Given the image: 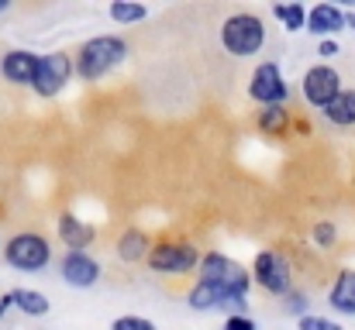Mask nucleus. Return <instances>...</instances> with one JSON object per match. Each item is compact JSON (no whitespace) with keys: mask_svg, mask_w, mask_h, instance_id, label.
<instances>
[{"mask_svg":"<svg viewBox=\"0 0 355 330\" xmlns=\"http://www.w3.org/2000/svg\"><path fill=\"white\" fill-rule=\"evenodd\" d=\"M328 120L335 124H355V90H338L331 104H324Z\"/></svg>","mask_w":355,"mask_h":330,"instance_id":"nucleus-12","label":"nucleus"},{"mask_svg":"<svg viewBox=\"0 0 355 330\" xmlns=\"http://www.w3.org/2000/svg\"><path fill=\"white\" fill-rule=\"evenodd\" d=\"M300 330H342L335 320H324V317H304Z\"/></svg>","mask_w":355,"mask_h":330,"instance_id":"nucleus-23","label":"nucleus"},{"mask_svg":"<svg viewBox=\"0 0 355 330\" xmlns=\"http://www.w3.org/2000/svg\"><path fill=\"white\" fill-rule=\"evenodd\" d=\"M262 45V24L252 14H238L225 24V48L235 55H252Z\"/></svg>","mask_w":355,"mask_h":330,"instance_id":"nucleus-3","label":"nucleus"},{"mask_svg":"<svg viewBox=\"0 0 355 330\" xmlns=\"http://www.w3.org/2000/svg\"><path fill=\"white\" fill-rule=\"evenodd\" d=\"M342 24H345V17H342L338 7L321 3V7L311 10V31H318V35H331V31H338Z\"/></svg>","mask_w":355,"mask_h":330,"instance_id":"nucleus-14","label":"nucleus"},{"mask_svg":"<svg viewBox=\"0 0 355 330\" xmlns=\"http://www.w3.org/2000/svg\"><path fill=\"white\" fill-rule=\"evenodd\" d=\"M3 76L10 83H31L35 80V55L31 52H10L3 59Z\"/></svg>","mask_w":355,"mask_h":330,"instance_id":"nucleus-11","label":"nucleus"},{"mask_svg":"<svg viewBox=\"0 0 355 330\" xmlns=\"http://www.w3.org/2000/svg\"><path fill=\"white\" fill-rule=\"evenodd\" d=\"M200 272H204L200 282H207V286L228 293L232 300H241L245 289H248V275L241 272V265L232 262V258H225V255H211V258H204V268H200Z\"/></svg>","mask_w":355,"mask_h":330,"instance_id":"nucleus-2","label":"nucleus"},{"mask_svg":"<svg viewBox=\"0 0 355 330\" xmlns=\"http://www.w3.org/2000/svg\"><path fill=\"white\" fill-rule=\"evenodd\" d=\"M62 275H66V282H73V286H94L97 275H101V268H97V262L87 258L83 251H73V255L62 262Z\"/></svg>","mask_w":355,"mask_h":330,"instance_id":"nucleus-10","label":"nucleus"},{"mask_svg":"<svg viewBox=\"0 0 355 330\" xmlns=\"http://www.w3.org/2000/svg\"><path fill=\"white\" fill-rule=\"evenodd\" d=\"M262 127H266V131H283V127H286V110L279 107V104L266 107L262 110Z\"/></svg>","mask_w":355,"mask_h":330,"instance_id":"nucleus-21","label":"nucleus"},{"mask_svg":"<svg viewBox=\"0 0 355 330\" xmlns=\"http://www.w3.org/2000/svg\"><path fill=\"white\" fill-rule=\"evenodd\" d=\"M290 310H304V296H290Z\"/></svg>","mask_w":355,"mask_h":330,"instance_id":"nucleus-27","label":"nucleus"},{"mask_svg":"<svg viewBox=\"0 0 355 330\" xmlns=\"http://www.w3.org/2000/svg\"><path fill=\"white\" fill-rule=\"evenodd\" d=\"M225 330H255V324H252L248 317H232V320L225 324Z\"/></svg>","mask_w":355,"mask_h":330,"instance_id":"nucleus-25","label":"nucleus"},{"mask_svg":"<svg viewBox=\"0 0 355 330\" xmlns=\"http://www.w3.org/2000/svg\"><path fill=\"white\" fill-rule=\"evenodd\" d=\"M349 28H352V31H355V14H352V17H349Z\"/></svg>","mask_w":355,"mask_h":330,"instance_id":"nucleus-28","label":"nucleus"},{"mask_svg":"<svg viewBox=\"0 0 355 330\" xmlns=\"http://www.w3.org/2000/svg\"><path fill=\"white\" fill-rule=\"evenodd\" d=\"M276 17H279L290 31H297V28L304 24V17H307V14H304V7H300V3H293V7H276Z\"/></svg>","mask_w":355,"mask_h":330,"instance_id":"nucleus-19","label":"nucleus"},{"mask_svg":"<svg viewBox=\"0 0 355 330\" xmlns=\"http://www.w3.org/2000/svg\"><path fill=\"white\" fill-rule=\"evenodd\" d=\"M190 303H193L197 310H214V306H228V303H238V306H241V300H232L228 293H221V289H214V286H207V282H200V286L190 293Z\"/></svg>","mask_w":355,"mask_h":330,"instance_id":"nucleus-13","label":"nucleus"},{"mask_svg":"<svg viewBox=\"0 0 355 330\" xmlns=\"http://www.w3.org/2000/svg\"><path fill=\"white\" fill-rule=\"evenodd\" d=\"M338 90H342V86H338V73L328 69V66H314V69L304 76V97H307L314 107L331 104Z\"/></svg>","mask_w":355,"mask_h":330,"instance_id":"nucleus-6","label":"nucleus"},{"mask_svg":"<svg viewBox=\"0 0 355 330\" xmlns=\"http://www.w3.org/2000/svg\"><path fill=\"white\" fill-rule=\"evenodd\" d=\"M152 268H162V272H187L190 265H197V251L190 244H159L152 255H148Z\"/></svg>","mask_w":355,"mask_h":330,"instance_id":"nucleus-9","label":"nucleus"},{"mask_svg":"<svg viewBox=\"0 0 355 330\" xmlns=\"http://www.w3.org/2000/svg\"><path fill=\"white\" fill-rule=\"evenodd\" d=\"M331 306L342 313H355V272H342L335 289H331Z\"/></svg>","mask_w":355,"mask_h":330,"instance_id":"nucleus-15","label":"nucleus"},{"mask_svg":"<svg viewBox=\"0 0 355 330\" xmlns=\"http://www.w3.org/2000/svg\"><path fill=\"white\" fill-rule=\"evenodd\" d=\"M145 248H148V241H145V234H138V230H128L124 237H121V244H118V251H121V258H141L145 255Z\"/></svg>","mask_w":355,"mask_h":330,"instance_id":"nucleus-18","label":"nucleus"},{"mask_svg":"<svg viewBox=\"0 0 355 330\" xmlns=\"http://www.w3.org/2000/svg\"><path fill=\"white\" fill-rule=\"evenodd\" d=\"M59 234H62V241H66L69 248H87V244H90V237H94V230H90L83 220H76V217H62L59 220Z\"/></svg>","mask_w":355,"mask_h":330,"instance_id":"nucleus-16","label":"nucleus"},{"mask_svg":"<svg viewBox=\"0 0 355 330\" xmlns=\"http://www.w3.org/2000/svg\"><path fill=\"white\" fill-rule=\"evenodd\" d=\"M7 262H10L14 268L35 272V268H42V265L49 262V244H45L38 234H17V237L7 244Z\"/></svg>","mask_w":355,"mask_h":330,"instance_id":"nucleus-5","label":"nucleus"},{"mask_svg":"<svg viewBox=\"0 0 355 330\" xmlns=\"http://www.w3.org/2000/svg\"><path fill=\"white\" fill-rule=\"evenodd\" d=\"M69 73H73V62H69V55H62V52H55V55H45V59H35V90L42 93V97H52V93H59L62 90V83L69 80Z\"/></svg>","mask_w":355,"mask_h":330,"instance_id":"nucleus-4","label":"nucleus"},{"mask_svg":"<svg viewBox=\"0 0 355 330\" xmlns=\"http://www.w3.org/2000/svg\"><path fill=\"white\" fill-rule=\"evenodd\" d=\"M314 241H318V244H331V241H335V227H331V223H318V227H314Z\"/></svg>","mask_w":355,"mask_h":330,"instance_id":"nucleus-24","label":"nucleus"},{"mask_svg":"<svg viewBox=\"0 0 355 330\" xmlns=\"http://www.w3.org/2000/svg\"><path fill=\"white\" fill-rule=\"evenodd\" d=\"M114 330H155V324H148L141 317H121V320H114Z\"/></svg>","mask_w":355,"mask_h":330,"instance_id":"nucleus-22","label":"nucleus"},{"mask_svg":"<svg viewBox=\"0 0 355 330\" xmlns=\"http://www.w3.org/2000/svg\"><path fill=\"white\" fill-rule=\"evenodd\" d=\"M111 17H114V21H124V24H128V21H141V17H145V7H141V3H114V7H111Z\"/></svg>","mask_w":355,"mask_h":330,"instance_id":"nucleus-20","label":"nucleus"},{"mask_svg":"<svg viewBox=\"0 0 355 330\" xmlns=\"http://www.w3.org/2000/svg\"><path fill=\"white\" fill-rule=\"evenodd\" d=\"M335 52H338L335 42H324V45H321V55H335Z\"/></svg>","mask_w":355,"mask_h":330,"instance_id":"nucleus-26","label":"nucleus"},{"mask_svg":"<svg viewBox=\"0 0 355 330\" xmlns=\"http://www.w3.org/2000/svg\"><path fill=\"white\" fill-rule=\"evenodd\" d=\"M252 97H255L259 104H266V107H272V104H279V100L286 97V86H283L279 69H276L272 62H266V66L255 69V76H252Z\"/></svg>","mask_w":355,"mask_h":330,"instance_id":"nucleus-7","label":"nucleus"},{"mask_svg":"<svg viewBox=\"0 0 355 330\" xmlns=\"http://www.w3.org/2000/svg\"><path fill=\"white\" fill-rule=\"evenodd\" d=\"M17 310H24V313H31V317H42L45 310H49V300L42 296V293H31V289H14L10 296H7Z\"/></svg>","mask_w":355,"mask_h":330,"instance_id":"nucleus-17","label":"nucleus"},{"mask_svg":"<svg viewBox=\"0 0 355 330\" xmlns=\"http://www.w3.org/2000/svg\"><path fill=\"white\" fill-rule=\"evenodd\" d=\"M124 55H128V48H124L121 38H94V42H87V45L80 48L76 69H80V76H87V80H101L111 66H118Z\"/></svg>","mask_w":355,"mask_h":330,"instance_id":"nucleus-1","label":"nucleus"},{"mask_svg":"<svg viewBox=\"0 0 355 330\" xmlns=\"http://www.w3.org/2000/svg\"><path fill=\"white\" fill-rule=\"evenodd\" d=\"M3 7H7V3H3V0H0V10H3Z\"/></svg>","mask_w":355,"mask_h":330,"instance_id":"nucleus-29","label":"nucleus"},{"mask_svg":"<svg viewBox=\"0 0 355 330\" xmlns=\"http://www.w3.org/2000/svg\"><path fill=\"white\" fill-rule=\"evenodd\" d=\"M255 275H259V282L269 293H286L290 289V265L279 255H272V251H266V255L255 258Z\"/></svg>","mask_w":355,"mask_h":330,"instance_id":"nucleus-8","label":"nucleus"}]
</instances>
